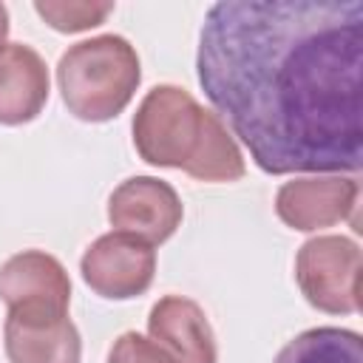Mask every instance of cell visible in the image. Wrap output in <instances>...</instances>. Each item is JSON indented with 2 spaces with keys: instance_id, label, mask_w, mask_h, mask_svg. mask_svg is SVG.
<instances>
[{
  "instance_id": "1",
  "label": "cell",
  "mask_w": 363,
  "mask_h": 363,
  "mask_svg": "<svg viewBox=\"0 0 363 363\" xmlns=\"http://www.w3.org/2000/svg\"><path fill=\"white\" fill-rule=\"evenodd\" d=\"M363 3L227 0L204 14L199 85L272 176L363 164Z\"/></svg>"
},
{
  "instance_id": "2",
  "label": "cell",
  "mask_w": 363,
  "mask_h": 363,
  "mask_svg": "<svg viewBox=\"0 0 363 363\" xmlns=\"http://www.w3.org/2000/svg\"><path fill=\"white\" fill-rule=\"evenodd\" d=\"M133 147L156 167H176L199 182H235L244 156L218 113L179 85H156L133 113Z\"/></svg>"
},
{
  "instance_id": "3",
  "label": "cell",
  "mask_w": 363,
  "mask_h": 363,
  "mask_svg": "<svg viewBox=\"0 0 363 363\" xmlns=\"http://www.w3.org/2000/svg\"><path fill=\"white\" fill-rule=\"evenodd\" d=\"M142 79L136 48L119 34H99L68 45L57 62L65 108L82 122H108L133 99Z\"/></svg>"
},
{
  "instance_id": "4",
  "label": "cell",
  "mask_w": 363,
  "mask_h": 363,
  "mask_svg": "<svg viewBox=\"0 0 363 363\" xmlns=\"http://www.w3.org/2000/svg\"><path fill=\"white\" fill-rule=\"evenodd\" d=\"M303 298L329 315H352L360 301V247L346 235H315L295 255Z\"/></svg>"
},
{
  "instance_id": "5",
  "label": "cell",
  "mask_w": 363,
  "mask_h": 363,
  "mask_svg": "<svg viewBox=\"0 0 363 363\" xmlns=\"http://www.w3.org/2000/svg\"><path fill=\"white\" fill-rule=\"evenodd\" d=\"M82 281L102 298L128 301L150 289L156 272V250L128 233L99 235L79 258Z\"/></svg>"
},
{
  "instance_id": "6",
  "label": "cell",
  "mask_w": 363,
  "mask_h": 363,
  "mask_svg": "<svg viewBox=\"0 0 363 363\" xmlns=\"http://www.w3.org/2000/svg\"><path fill=\"white\" fill-rule=\"evenodd\" d=\"M357 196H360V184L354 176H340V173L303 176V179L284 182L278 187L275 213L286 227L301 233L323 230L349 218L354 230H360L354 218Z\"/></svg>"
},
{
  "instance_id": "7",
  "label": "cell",
  "mask_w": 363,
  "mask_h": 363,
  "mask_svg": "<svg viewBox=\"0 0 363 363\" xmlns=\"http://www.w3.org/2000/svg\"><path fill=\"white\" fill-rule=\"evenodd\" d=\"M184 207L179 193L156 176H130L108 199V221L145 244L167 241L182 224Z\"/></svg>"
},
{
  "instance_id": "8",
  "label": "cell",
  "mask_w": 363,
  "mask_h": 363,
  "mask_svg": "<svg viewBox=\"0 0 363 363\" xmlns=\"http://www.w3.org/2000/svg\"><path fill=\"white\" fill-rule=\"evenodd\" d=\"M9 363H79V329L65 309H9L3 323Z\"/></svg>"
},
{
  "instance_id": "9",
  "label": "cell",
  "mask_w": 363,
  "mask_h": 363,
  "mask_svg": "<svg viewBox=\"0 0 363 363\" xmlns=\"http://www.w3.org/2000/svg\"><path fill=\"white\" fill-rule=\"evenodd\" d=\"M0 301L9 309L68 312L71 278L54 255L43 250H23L0 264Z\"/></svg>"
},
{
  "instance_id": "10",
  "label": "cell",
  "mask_w": 363,
  "mask_h": 363,
  "mask_svg": "<svg viewBox=\"0 0 363 363\" xmlns=\"http://www.w3.org/2000/svg\"><path fill=\"white\" fill-rule=\"evenodd\" d=\"M150 337L179 363H218L216 335L204 309L184 295H164L147 315Z\"/></svg>"
},
{
  "instance_id": "11",
  "label": "cell",
  "mask_w": 363,
  "mask_h": 363,
  "mask_svg": "<svg viewBox=\"0 0 363 363\" xmlns=\"http://www.w3.org/2000/svg\"><path fill=\"white\" fill-rule=\"evenodd\" d=\"M48 102L45 60L23 43L0 48V125L31 122Z\"/></svg>"
},
{
  "instance_id": "12",
  "label": "cell",
  "mask_w": 363,
  "mask_h": 363,
  "mask_svg": "<svg viewBox=\"0 0 363 363\" xmlns=\"http://www.w3.org/2000/svg\"><path fill=\"white\" fill-rule=\"evenodd\" d=\"M272 363H363V340L354 329L315 326L295 335Z\"/></svg>"
},
{
  "instance_id": "13",
  "label": "cell",
  "mask_w": 363,
  "mask_h": 363,
  "mask_svg": "<svg viewBox=\"0 0 363 363\" xmlns=\"http://www.w3.org/2000/svg\"><path fill=\"white\" fill-rule=\"evenodd\" d=\"M34 11L62 34L88 31L94 26H102L108 14L113 11V3H88V0H37Z\"/></svg>"
},
{
  "instance_id": "14",
  "label": "cell",
  "mask_w": 363,
  "mask_h": 363,
  "mask_svg": "<svg viewBox=\"0 0 363 363\" xmlns=\"http://www.w3.org/2000/svg\"><path fill=\"white\" fill-rule=\"evenodd\" d=\"M108 363H179L167 349H162L153 337H145L139 332H122L111 352Z\"/></svg>"
},
{
  "instance_id": "15",
  "label": "cell",
  "mask_w": 363,
  "mask_h": 363,
  "mask_svg": "<svg viewBox=\"0 0 363 363\" xmlns=\"http://www.w3.org/2000/svg\"><path fill=\"white\" fill-rule=\"evenodd\" d=\"M6 37H9V9L0 3V48L6 45Z\"/></svg>"
}]
</instances>
